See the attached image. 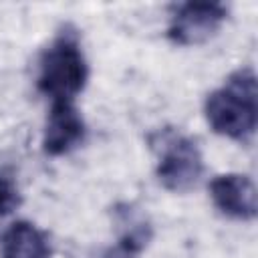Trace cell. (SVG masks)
<instances>
[{
	"label": "cell",
	"mask_w": 258,
	"mask_h": 258,
	"mask_svg": "<svg viewBox=\"0 0 258 258\" xmlns=\"http://www.w3.org/2000/svg\"><path fill=\"white\" fill-rule=\"evenodd\" d=\"M206 119L210 127L236 141H248L258 121V87L252 69L234 71L226 85L206 99Z\"/></svg>",
	"instance_id": "6da1fadb"
},
{
	"label": "cell",
	"mask_w": 258,
	"mask_h": 258,
	"mask_svg": "<svg viewBox=\"0 0 258 258\" xmlns=\"http://www.w3.org/2000/svg\"><path fill=\"white\" fill-rule=\"evenodd\" d=\"M89 77L87 60L81 52L79 38L73 32H62L40 56L38 89L52 103L69 101L83 91Z\"/></svg>",
	"instance_id": "7a4b0ae2"
},
{
	"label": "cell",
	"mask_w": 258,
	"mask_h": 258,
	"mask_svg": "<svg viewBox=\"0 0 258 258\" xmlns=\"http://www.w3.org/2000/svg\"><path fill=\"white\" fill-rule=\"evenodd\" d=\"M153 147L159 149L157 177L169 191H189L202 177L204 161L198 145L173 131H159L151 137Z\"/></svg>",
	"instance_id": "3957f363"
},
{
	"label": "cell",
	"mask_w": 258,
	"mask_h": 258,
	"mask_svg": "<svg viewBox=\"0 0 258 258\" xmlns=\"http://www.w3.org/2000/svg\"><path fill=\"white\" fill-rule=\"evenodd\" d=\"M226 6L220 2H185L171 16L167 36L181 46L202 44L212 38L226 20Z\"/></svg>",
	"instance_id": "277c9868"
},
{
	"label": "cell",
	"mask_w": 258,
	"mask_h": 258,
	"mask_svg": "<svg viewBox=\"0 0 258 258\" xmlns=\"http://www.w3.org/2000/svg\"><path fill=\"white\" fill-rule=\"evenodd\" d=\"M210 196L216 208L230 218H238V220L256 218L258 212L256 187L248 175L242 173L216 175L210 181Z\"/></svg>",
	"instance_id": "5b68a950"
},
{
	"label": "cell",
	"mask_w": 258,
	"mask_h": 258,
	"mask_svg": "<svg viewBox=\"0 0 258 258\" xmlns=\"http://www.w3.org/2000/svg\"><path fill=\"white\" fill-rule=\"evenodd\" d=\"M83 137H85V123L79 111L75 109V105L69 101L52 103L42 139L44 153L62 155L71 151L75 145H79Z\"/></svg>",
	"instance_id": "8992f818"
},
{
	"label": "cell",
	"mask_w": 258,
	"mask_h": 258,
	"mask_svg": "<svg viewBox=\"0 0 258 258\" xmlns=\"http://www.w3.org/2000/svg\"><path fill=\"white\" fill-rule=\"evenodd\" d=\"M50 248L46 236L30 222L10 224L0 238V258H48Z\"/></svg>",
	"instance_id": "52a82bcc"
},
{
	"label": "cell",
	"mask_w": 258,
	"mask_h": 258,
	"mask_svg": "<svg viewBox=\"0 0 258 258\" xmlns=\"http://www.w3.org/2000/svg\"><path fill=\"white\" fill-rule=\"evenodd\" d=\"M115 228L121 250L129 254L143 250L151 238V226L147 218L129 204H123L115 210Z\"/></svg>",
	"instance_id": "ba28073f"
},
{
	"label": "cell",
	"mask_w": 258,
	"mask_h": 258,
	"mask_svg": "<svg viewBox=\"0 0 258 258\" xmlns=\"http://www.w3.org/2000/svg\"><path fill=\"white\" fill-rule=\"evenodd\" d=\"M18 204H20V196H18V187L12 175L0 171V218L16 210Z\"/></svg>",
	"instance_id": "9c48e42d"
}]
</instances>
